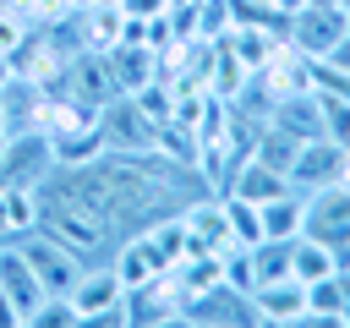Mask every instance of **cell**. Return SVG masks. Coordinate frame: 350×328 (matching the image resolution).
<instances>
[{
    "instance_id": "52a82bcc",
    "label": "cell",
    "mask_w": 350,
    "mask_h": 328,
    "mask_svg": "<svg viewBox=\"0 0 350 328\" xmlns=\"http://www.w3.org/2000/svg\"><path fill=\"white\" fill-rule=\"evenodd\" d=\"M60 93L82 98V104H109L120 87H115V71H109V55H93V49H71L66 60V77H60Z\"/></svg>"
},
{
    "instance_id": "7c38bea8",
    "label": "cell",
    "mask_w": 350,
    "mask_h": 328,
    "mask_svg": "<svg viewBox=\"0 0 350 328\" xmlns=\"http://www.w3.org/2000/svg\"><path fill=\"white\" fill-rule=\"evenodd\" d=\"M0 295L16 306V323L33 328V312H38V301H44V284L33 279V268H27V257H22L16 246L0 251Z\"/></svg>"
},
{
    "instance_id": "4fadbf2b",
    "label": "cell",
    "mask_w": 350,
    "mask_h": 328,
    "mask_svg": "<svg viewBox=\"0 0 350 328\" xmlns=\"http://www.w3.org/2000/svg\"><path fill=\"white\" fill-rule=\"evenodd\" d=\"M252 312H257V323H306V284L295 273L268 279L252 290Z\"/></svg>"
},
{
    "instance_id": "9c48e42d",
    "label": "cell",
    "mask_w": 350,
    "mask_h": 328,
    "mask_svg": "<svg viewBox=\"0 0 350 328\" xmlns=\"http://www.w3.org/2000/svg\"><path fill=\"white\" fill-rule=\"evenodd\" d=\"M71 33H77V49H93V55H109L126 33V11L120 0H93L71 16Z\"/></svg>"
},
{
    "instance_id": "d4e9b609",
    "label": "cell",
    "mask_w": 350,
    "mask_h": 328,
    "mask_svg": "<svg viewBox=\"0 0 350 328\" xmlns=\"http://www.w3.org/2000/svg\"><path fill=\"white\" fill-rule=\"evenodd\" d=\"M11 11H22L33 27H60V22H71L77 11H71V0H11Z\"/></svg>"
},
{
    "instance_id": "e0dca14e",
    "label": "cell",
    "mask_w": 350,
    "mask_h": 328,
    "mask_svg": "<svg viewBox=\"0 0 350 328\" xmlns=\"http://www.w3.org/2000/svg\"><path fill=\"white\" fill-rule=\"evenodd\" d=\"M109 268L120 273V284H126V290H137V284H148L153 273H164V268H159V257H153V246H148V235H126V241H120V251L109 257Z\"/></svg>"
},
{
    "instance_id": "836d02e7",
    "label": "cell",
    "mask_w": 350,
    "mask_h": 328,
    "mask_svg": "<svg viewBox=\"0 0 350 328\" xmlns=\"http://www.w3.org/2000/svg\"><path fill=\"white\" fill-rule=\"evenodd\" d=\"M82 5H93V0H71V11H82Z\"/></svg>"
},
{
    "instance_id": "3957f363",
    "label": "cell",
    "mask_w": 350,
    "mask_h": 328,
    "mask_svg": "<svg viewBox=\"0 0 350 328\" xmlns=\"http://www.w3.org/2000/svg\"><path fill=\"white\" fill-rule=\"evenodd\" d=\"M301 235H317L339 251V268H350V186H323L306 197V230Z\"/></svg>"
},
{
    "instance_id": "8fae6325",
    "label": "cell",
    "mask_w": 350,
    "mask_h": 328,
    "mask_svg": "<svg viewBox=\"0 0 350 328\" xmlns=\"http://www.w3.org/2000/svg\"><path fill=\"white\" fill-rule=\"evenodd\" d=\"M180 219H186V241H191V251H213V257H224V251L235 246L219 197H202V191H197V197L180 208Z\"/></svg>"
},
{
    "instance_id": "484cf974",
    "label": "cell",
    "mask_w": 350,
    "mask_h": 328,
    "mask_svg": "<svg viewBox=\"0 0 350 328\" xmlns=\"http://www.w3.org/2000/svg\"><path fill=\"white\" fill-rule=\"evenodd\" d=\"M82 312L71 306V295H44L38 312H33V328H77Z\"/></svg>"
},
{
    "instance_id": "4dcf8cb0",
    "label": "cell",
    "mask_w": 350,
    "mask_h": 328,
    "mask_svg": "<svg viewBox=\"0 0 350 328\" xmlns=\"http://www.w3.org/2000/svg\"><path fill=\"white\" fill-rule=\"evenodd\" d=\"M0 126L11 131V104H5V93H0Z\"/></svg>"
},
{
    "instance_id": "6da1fadb",
    "label": "cell",
    "mask_w": 350,
    "mask_h": 328,
    "mask_svg": "<svg viewBox=\"0 0 350 328\" xmlns=\"http://www.w3.org/2000/svg\"><path fill=\"white\" fill-rule=\"evenodd\" d=\"M350 33V11L345 5H301L284 27V38L306 55V60H328Z\"/></svg>"
},
{
    "instance_id": "83f0119b",
    "label": "cell",
    "mask_w": 350,
    "mask_h": 328,
    "mask_svg": "<svg viewBox=\"0 0 350 328\" xmlns=\"http://www.w3.org/2000/svg\"><path fill=\"white\" fill-rule=\"evenodd\" d=\"M120 11H126V16H164L170 0H120Z\"/></svg>"
},
{
    "instance_id": "ffe728a7",
    "label": "cell",
    "mask_w": 350,
    "mask_h": 328,
    "mask_svg": "<svg viewBox=\"0 0 350 328\" xmlns=\"http://www.w3.org/2000/svg\"><path fill=\"white\" fill-rule=\"evenodd\" d=\"M219 208H224V224H230V241H235V246H257V241H262V213H257V202H246V197H235V191H219Z\"/></svg>"
},
{
    "instance_id": "30bf717a",
    "label": "cell",
    "mask_w": 350,
    "mask_h": 328,
    "mask_svg": "<svg viewBox=\"0 0 350 328\" xmlns=\"http://www.w3.org/2000/svg\"><path fill=\"white\" fill-rule=\"evenodd\" d=\"M126 301V284L115 268H82V279L71 284V306L82 312V323H104L109 312H120Z\"/></svg>"
},
{
    "instance_id": "f1b7e54d",
    "label": "cell",
    "mask_w": 350,
    "mask_h": 328,
    "mask_svg": "<svg viewBox=\"0 0 350 328\" xmlns=\"http://www.w3.org/2000/svg\"><path fill=\"white\" fill-rule=\"evenodd\" d=\"M301 5H306V0H268V11H273V16H284V22H290Z\"/></svg>"
},
{
    "instance_id": "5b68a950",
    "label": "cell",
    "mask_w": 350,
    "mask_h": 328,
    "mask_svg": "<svg viewBox=\"0 0 350 328\" xmlns=\"http://www.w3.org/2000/svg\"><path fill=\"white\" fill-rule=\"evenodd\" d=\"M339 180H345V148L328 142V137H306L295 148V164H290V191L312 197V191L339 186Z\"/></svg>"
},
{
    "instance_id": "9a60e30c",
    "label": "cell",
    "mask_w": 350,
    "mask_h": 328,
    "mask_svg": "<svg viewBox=\"0 0 350 328\" xmlns=\"http://www.w3.org/2000/svg\"><path fill=\"white\" fill-rule=\"evenodd\" d=\"M109 71H115L120 93H137L148 77H159V49H148V44H115L109 49Z\"/></svg>"
},
{
    "instance_id": "8992f818",
    "label": "cell",
    "mask_w": 350,
    "mask_h": 328,
    "mask_svg": "<svg viewBox=\"0 0 350 328\" xmlns=\"http://www.w3.org/2000/svg\"><path fill=\"white\" fill-rule=\"evenodd\" d=\"M49 169H55L49 137H44V131H33V126L11 131V142H5V159H0V186H38Z\"/></svg>"
},
{
    "instance_id": "2e32d148",
    "label": "cell",
    "mask_w": 350,
    "mask_h": 328,
    "mask_svg": "<svg viewBox=\"0 0 350 328\" xmlns=\"http://www.w3.org/2000/svg\"><path fill=\"white\" fill-rule=\"evenodd\" d=\"M290 273H295L301 284H312V279H323V273H339V251H334L328 241H317V235H295V241H290Z\"/></svg>"
},
{
    "instance_id": "d6a6232c",
    "label": "cell",
    "mask_w": 350,
    "mask_h": 328,
    "mask_svg": "<svg viewBox=\"0 0 350 328\" xmlns=\"http://www.w3.org/2000/svg\"><path fill=\"white\" fill-rule=\"evenodd\" d=\"M306 5H345V0H306Z\"/></svg>"
},
{
    "instance_id": "e575fe53",
    "label": "cell",
    "mask_w": 350,
    "mask_h": 328,
    "mask_svg": "<svg viewBox=\"0 0 350 328\" xmlns=\"http://www.w3.org/2000/svg\"><path fill=\"white\" fill-rule=\"evenodd\" d=\"M345 11H350V0H345Z\"/></svg>"
},
{
    "instance_id": "603a6c76",
    "label": "cell",
    "mask_w": 350,
    "mask_h": 328,
    "mask_svg": "<svg viewBox=\"0 0 350 328\" xmlns=\"http://www.w3.org/2000/svg\"><path fill=\"white\" fill-rule=\"evenodd\" d=\"M131 98H137V109H142L153 126H164V120H170V109H175V87H170V77H148Z\"/></svg>"
},
{
    "instance_id": "f546056e",
    "label": "cell",
    "mask_w": 350,
    "mask_h": 328,
    "mask_svg": "<svg viewBox=\"0 0 350 328\" xmlns=\"http://www.w3.org/2000/svg\"><path fill=\"white\" fill-rule=\"evenodd\" d=\"M0 328H22V323H16V306H11L5 295H0Z\"/></svg>"
},
{
    "instance_id": "277c9868",
    "label": "cell",
    "mask_w": 350,
    "mask_h": 328,
    "mask_svg": "<svg viewBox=\"0 0 350 328\" xmlns=\"http://www.w3.org/2000/svg\"><path fill=\"white\" fill-rule=\"evenodd\" d=\"M98 131H104V148L115 153H153V120L137 109L131 93H115L109 104H98Z\"/></svg>"
},
{
    "instance_id": "44dd1931",
    "label": "cell",
    "mask_w": 350,
    "mask_h": 328,
    "mask_svg": "<svg viewBox=\"0 0 350 328\" xmlns=\"http://www.w3.org/2000/svg\"><path fill=\"white\" fill-rule=\"evenodd\" d=\"M49 153H55V164H93L104 153V131L98 126H77L66 137H49Z\"/></svg>"
},
{
    "instance_id": "4316f807",
    "label": "cell",
    "mask_w": 350,
    "mask_h": 328,
    "mask_svg": "<svg viewBox=\"0 0 350 328\" xmlns=\"http://www.w3.org/2000/svg\"><path fill=\"white\" fill-rule=\"evenodd\" d=\"M27 38H33V22H27L22 11L0 5V55H16V49H22Z\"/></svg>"
},
{
    "instance_id": "ba28073f",
    "label": "cell",
    "mask_w": 350,
    "mask_h": 328,
    "mask_svg": "<svg viewBox=\"0 0 350 328\" xmlns=\"http://www.w3.org/2000/svg\"><path fill=\"white\" fill-rule=\"evenodd\" d=\"M38 230L55 235L60 246H71L77 257H82V251H98V246L109 241V224H104L98 213H82V208H44Z\"/></svg>"
},
{
    "instance_id": "7402d4cb",
    "label": "cell",
    "mask_w": 350,
    "mask_h": 328,
    "mask_svg": "<svg viewBox=\"0 0 350 328\" xmlns=\"http://www.w3.org/2000/svg\"><path fill=\"white\" fill-rule=\"evenodd\" d=\"M295 148H301V137H290V131H279V126H262V131L252 137V148H246V153L290 175V164H295Z\"/></svg>"
},
{
    "instance_id": "5bb4252c",
    "label": "cell",
    "mask_w": 350,
    "mask_h": 328,
    "mask_svg": "<svg viewBox=\"0 0 350 328\" xmlns=\"http://www.w3.org/2000/svg\"><path fill=\"white\" fill-rule=\"evenodd\" d=\"M262 213V241H295L306 230V197L301 191H279L268 202H257Z\"/></svg>"
},
{
    "instance_id": "1f68e13d",
    "label": "cell",
    "mask_w": 350,
    "mask_h": 328,
    "mask_svg": "<svg viewBox=\"0 0 350 328\" xmlns=\"http://www.w3.org/2000/svg\"><path fill=\"white\" fill-rule=\"evenodd\" d=\"M5 142H11V131H5V126H0V159H5Z\"/></svg>"
},
{
    "instance_id": "ac0fdd59",
    "label": "cell",
    "mask_w": 350,
    "mask_h": 328,
    "mask_svg": "<svg viewBox=\"0 0 350 328\" xmlns=\"http://www.w3.org/2000/svg\"><path fill=\"white\" fill-rule=\"evenodd\" d=\"M142 235H148V246H153L159 268H175V262L191 251V241H186V219H180V213H175V219H170V213H164V219H148V230H142Z\"/></svg>"
},
{
    "instance_id": "d6986e66",
    "label": "cell",
    "mask_w": 350,
    "mask_h": 328,
    "mask_svg": "<svg viewBox=\"0 0 350 328\" xmlns=\"http://www.w3.org/2000/svg\"><path fill=\"white\" fill-rule=\"evenodd\" d=\"M44 219V202H38V186H5V235L22 241L33 235Z\"/></svg>"
},
{
    "instance_id": "cb8c5ba5",
    "label": "cell",
    "mask_w": 350,
    "mask_h": 328,
    "mask_svg": "<svg viewBox=\"0 0 350 328\" xmlns=\"http://www.w3.org/2000/svg\"><path fill=\"white\" fill-rule=\"evenodd\" d=\"M219 273H224V284H230L235 295H252V290H257V262H252V246H230V251L219 257Z\"/></svg>"
},
{
    "instance_id": "7a4b0ae2",
    "label": "cell",
    "mask_w": 350,
    "mask_h": 328,
    "mask_svg": "<svg viewBox=\"0 0 350 328\" xmlns=\"http://www.w3.org/2000/svg\"><path fill=\"white\" fill-rule=\"evenodd\" d=\"M16 251L27 257V268H33V279L44 284V295H71V284L82 279V257L71 251V246H60L55 235H22L16 241Z\"/></svg>"
}]
</instances>
